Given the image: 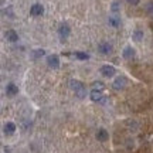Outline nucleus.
Returning a JSON list of instances; mask_svg holds the SVG:
<instances>
[{"label":"nucleus","mask_w":153,"mask_h":153,"mask_svg":"<svg viewBox=\"0 0 153 153\" xmlns=\"http://www.w3.org/2000/svg\"><path fill=\"white\" fill-rule=\"evenodd\" d=\"M70 88L75 92V95L79 99L87 97V89H85V87H84V84H82L81 81H78V79H71V81H70Z\"/></svg>","instance_id":"f257e3e1"},{"label":"nucleus","mask_w":153,"mask_h":153,"mask_svg":"<svg viewBox=\"0 0 153 153\" xmlns=\"http://www.w3.org/2000/svg\"><path fill=\"white\" fill-rule=\"evenodd\" d=\"M58 36H60L61 40H65L68 38V36L71 34V27L68 26V23H61L60 26H58Z\"/></svg>","instance_id":"f03ea898"},{"label":"nucleus","mask_w":153,"mask_h":153,"mask_svg":"<svg viewBox=\"0 0 153 153\" xmlns=\"http://www.w3.org/2000/svg\"><path fill=\"white\" fill-rule=\"evenodd\" d=\"M101 74L106 78H112V76L116 74V70H115L114 65H111V64H105V65L101 67Z\"/></svg>","instance_id":"7ed1b4c3"},{"label":"nucleus","mask_w":153,"mask_h":153,"mask_svg":"<svg viewBox=\"0 0 153 153\" xmlns=\"http://www.w3.org/2000/svg\"><path fill=\"white\" fill-rule=\"evenodd\" d=\"M98 53L99 54H102V55H108L112 51V45H111L108 41H101V43L98 44Z\"/></svg>","instance_id":"20e7f679"},{"label":"nucleus","mask_w":153,"mask_h":153,"mask_svg":"<svg viewBox=\"0 0 153 153\" xmlns=\"http://www.w3.org/2000/svg\"><path fill=\"white\" fill-rule=\"evenodd\" d=\"M44 13V7L40 3H34L31 7H30V14L33 17H38V16H41Z\"/></svg>","instance_id":"39448f33"},{"label":"nucleus","mask_w":153,"mask_h":153,"mask_svg":"<svg viewBox=\"0 0 153 153\" xmlns=\"http://www.w3.org/2000/svg\"><path fill=\"white\" fill-rule=\"evenodd\" d=\"M47 64H48L51 68H58L60 67V58L57 54H51L47 57Z\"/></svg>","instance_id":"423d86ee"},{"label":"nucleus","mask_w":153,"mask_h":153,"mask_svg":"<svg viewBox=\"0 0 153 153\" xmlns=\"http://www.w3.org/2000/svg\"><path fill=\"white\" fill-rule=\"evenodd\" d=\"M126 82H128L126 76H123V75L118 76V78L114 81V88H115V89H122V88H125Z\"/></svg>","instance_id":"0eeeda50"},{"label":"nucleus","mask_w":153,"mask_h":153,"mask_svg":"<svg viewBox=\"0 0 153 153\" xmlns=\"http://www.w3.org/2000/svg\"><path fill=\"white\" fill-rule=\"evenodd\" d=\"M133 55H135V48H132V45L125 47V48H123V51H122V57H123V58H126V60L132 58Z\"/></svg>","instance_id":"6e6552de"},{"label":"nucleus","mask_w":153,"mask_h":153,"mask_svg":"<svg viewBox=\"0 0 153 153\" xmlns=\"http://www.w3.org/2000/svg\"><path fill=\"white\" fill-rule=\"evenodd\" d=\"M143 40V31L140 28H136L133 33H132V41H135V43H140Z\"/></svg>","instance_id":"1a4fd4ad"},{"label":"nucleus","mask_w":153,"mask_h":153,"mask_svg":"<svg viewBox=\"0 0 153 153\" xmlns=\"http://www.w3.org/2000/svg\"><path fill=\"white\" fill-rule=\"evenodd\" d=\"M6 38H7V41H10V43H16L17 40H19V34H17L14 30H9V31L6 33Z\"/></svg>","instance_id":"9d476101"},{"label":"nucleus","mask_w":153,"mask_h":153,"mask_svg":"<svg viewBox=\"0 0 153 153\" xmlns=\"http://www.w3.org/2000/svg\"><path fill=\"white\" fill-rule=\"evenodd\" d=\"M19 92V88L14 85V84H7V87H6V94L9 95V97H13V95H16Z\"/></svg>","instance_id":"9b49d317"},{"label":"nucleus","mask_w":153,"mask_h":153,"mask_svg":"<svg viewBox=\"0 0 153 153\" xmlns=\"http://www.w3.org/2000/svg\"><path fill=\"white\" fill-rule=\"evenodd\" d=\"M89 97H91V99H92L94 102H98V101H101V99L104 98V97H102V92L98 91V89H92L91 94H89Z\"/></svg>","instance_id":"f8f14e48"},{"label":"nucleus","mask_w":153,"mask_h":153,"mask_svg":"<svg viewBox=\"0 0 153 153\" xmlns=\"http://www.w3.org/2000/svg\"><path fill=\"white\" fill-rule=\"evenodd\" d=\"M108 23H109V26H112V27H119L120 26V19L116 16H112L108 19Z\"/></svg>","instance_id":"ddd939ff"},{"label":"nucleus","mask_w":153,"mask_h":153,"mask_svg":"<svg viewBox=\"0 0 153 153\" xmlns=\"http://www.w3.org/2000/svg\"><path fill=\"white\" fill-rule=\"evenodd\" d=\"M14 131H16V126H14V123L7 122V123L4 125V133H7V135H11V133H14Z\"/></svg>","instance_id":"4468645a"},{"label":"nucleus","mask_w":153,"mask_h":153,"mask_svg":"<svg viewBox=\"0 0 153 153\" xmlns=\"http://www.w3.org/2000/svg\"><path fill=\"white\" fill-rule=\"evenodd\" d=\"M97 137H98V140H106L108 139V133H106V131L105 129H99L98 133H97Z\"/></svg>","instance_id":"2eb2a0df"},{"label":"nucleus","mask_w":153,"mask_h":153,"mask_svg":"<svg viewBox=\"0 0 153 153\" xmlns=\"http://www.w3.org/2000/svg\"><path fill=\"white\" fill-rule=\"evenodd\" d=\"M74 55H75V58H78V60H88L89 58V55L87 54V53H84V51H75L74 53Z\"/></svg>","instance_id":"dca6fc26"},{"label":"nucleus","mask_w":153,"mask_h":153,"mask_svg":"<svg viewBox=\"0 0 153 153\" xmlns=\"http://www.w3.org/2000/svg\"><path fill=\"white\" fill-rule=\"evenodd\" d=\"M120 9V1L119 0H115V1H112V4H111V11L112 13H118Z\"/></svg>","instance_id":"f3484780"},{"label":"nucleus","mask_w":153,"mask_h":153,"mask_svg":"<svg viewBox=\"0 0 153 153\" xmlns=\"http://www.w3.org/2000/svg\"><path fill=\"white\" fill-rule=\"evenodd\" d=\"M45 54V51H44L43 48H37L33 51V57L34 58H40V57H43V55Z\"/></svg>","instance_id":"a211bd4d"},{"label":"nucleus","mask_w":153,"mask_h":153,"mask_svg":"<svg viewBox=\"0 0 153 153\" xmlns=\"http://www.w3.org/2000/svg\"><path fill=\"white\" fill-rule=\"evenodd\" d=\"M92 88L94 89H98V91H102L104 89V84L101 81H94L92 82Z\"/></svg>","instance_id":"6ab92c4d"},{"label":"nucleus","mask_w":153,"mask_h":153,"mask_svg":"<svg viewBox=\"0 0 153 153\" xmlns=\"http://www.w3.org/2000/svg\"><path fill=\"white\" fill-rule=\"evenodd\" d=\"M145 9H146V11H148V13L153 14V0H152V1H149L148 4L145 6Z\"/></svg>","instance_id":"aec40b11"},{"label":"nucleus","mask_w":153,"mask_h":153,"mask_svg":"<svg viewBox=\"0 0 153 153\" xmlns=\"http://www.w3.org/2000/svg\"><path fill=\"white\" fill-rule=\"evenodd\" d=\"M126 1H128L129 4H132V6H136V4H139V1H140V0H126Z\"/></svg>","instance_id":"412c9836"}]
</instances>
